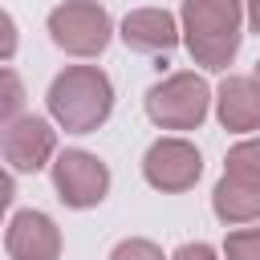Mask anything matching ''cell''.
<instances>
[{"label": "cell", "mask_w": 260, "mask_h": 260, "mask_svg": "<svg viewBox=\"0 0 260 260\" xmlns=\"http://www.w3.org/2000/svg\"><path fill=\"white\" fill-rule=\"evenodd\" d=\"M240 0H183V41L203 69H228L240 53Z\"/></svg>", "instance_id": "6da1fadb"}, {"label": "cell", "mask_w": 260, "mask_h": 260, "mask_svg": "<svg viewBox=\"0 0 260 260\" xmlns=\"http://www.w3.org/2000/svg\"><path fill=\"white\" fill-rule=\"evenodd\" d=\"M114 110V85L98 65H69L49 85V114L69 134L98 130Z\"/></svg>", "instance_id": "7a4b0ae2"}, {"label": "cell", "mask_w": 260, "mask_h": 260, "mask_svg": "<svg viewBox=\"0 0 260 260\" xmlns=\"http://www.w3.org/2000/svg\"><path fill=\"white\" fill-rule=\"evenodd\" d=\"M211 89L199 73H171L146 93V114L162 130H195L207 118Z\"/></svg>", "instance_id": "3957f363"}, {"label": "cell", "mask_w": 260, "mask_h": 260, "mask_svg": "<svg viewBox=\"0 0 260 260\" xmlns=\"http://www.w3.org/2000/svg\"><path fill=\"white\" fill-rule=\"evenodd\" d=\"M49 32H53V45L73 53V57H98L106 45H110V12L93 0H65L49 12Z\"/></svg>", "instance_id": "277c9868"}, {"label": "cell", "mask_w": 260, "mask_h": 260, "mask_svg": "<svg viewBox=\"0 0 260 260\" xmlns=\"http://www.w3.org/2000/svg\"><path fill=\"white\" fill-rule=\"evenodd\" d=\"M53 187L69 207H98L110 191V171L89 150H61L53 162Z\"/></svg>", "instance_id": "5b68a950"}, {"label": "cell", "mask_w": 260, "mask_h": 260, "mask_svg": "<svg viewBox=\"0 0 260 260\" xmlns=\"http://www.w3.org/2000/svg\"><path fill=\"white\" fill-rule=\"evenodd\" d=\"M142 175L154 191H187L203 175V158L187 138H158L142 158Z\"/></svg>", "instance_id": "8992f818"}, {"label": "cell", "mask_w": 260, "mask_h": 260, "mask_svg": "<svg viewBox=\"0 0 260 260\" xmlns=\"http://www.w3.org/2000/svg\"><path fill=\"white\" fill-rule=\"evenodd\" d=\"M0 146H4V162H8V171H12V175H28V171H41V167L53 158V150H57V134H53V126H49L45 118H37V114H20L16 122L4 126Z\"/></svg>", "instance_id": "52a82bcc"}, {"label": "cell", "mask_w": 260, "mask_h": 260, "mask_svg": "<svg viewBox=\"0 0 260 260\" xmlns=\"http://www.w3.org/2000/svg\"><path fill=\"white\" fill-rule=\"evenodd\" d=\"M4 248L12 260H57L61 232L45 211H16L4 232Z\"/></svg>", "instance_id": "ba28073f"}, {"label": "cell", "mask_w": 260, "mask_h": 260, "mask_svg": "<svg viewBox=\"0 0 260 260\" xmlns=\"http://www.w3.org/2000/svg\"><path fill=\"white\" fill-rule=\"evenodd\" d=\"M122 41L134 53H171L179 45V28L167 8H138L122 20Z\"/></svg>", "instance_id": "9c48e42d"}, {"label": "cell", "mask_w": 260, "mask_h": 260, "mask_svg": "<svg viewBox=\"0 0 260 260\" xmlns=\"http://www.w3.org/2000/svg\"><path fill=\"white\" fill-rule=\"evenodd\" d=\"M219 122L228 130H260V85L256 77H223L219 81Z\"/></svg>", "instance_id": "30bf717a"}, {"label": "cell", "mask_w": 260, "mask_h": 260, "mask_svg": "<svg viewBox=\"0 0 260 260\" xmlns=\"http://www.w3.org/2000/svg\"><path fill=\"white\" fill-rule=\"evenodd\" d=\"M211 207L223 223H252L260 219V183L223 171V179L211 191Z\"/></svg>", "instance_id": "8fae6325"}, {"label": "cell", "mask_w": 260, "mask_h": 260, "mask_svg": "<svg viewBox=\"0 0 260 260\" xmlns=\"http://www.w3.org/2000/svg\"><path fill=\"white\" fill-rule=\"evenodd\" d=\"M223 171H228V175H240V179L260 183V138H248V142L232 146V150H228V167H223Z\"/></svg>", "instance_id": "7c38bea8"}, {"label": "cell", "mask_w": 260, "mask_h": 260, "mask_svg": "<svg viewBox=\"0 0 260 260\" xmlns=\"http://www.w3.org/2000/svg\"><path fill=\"white\" fill-rule=\"evenodd\" d=\"M223 256H228V260H260V228L232 232V236L223 240Z\"/></svg>", "instance_id": "4fadbf2b"}, {"label": "cell", "mask_w": 260, "mask_h": 260, "mask_svg": "<svg viewBox=\"0 0 260 260\" xmlns=\"http://www.w3.org/2000/svg\"><path fill=\"white\" fill-rule=\"evenodd\" d=\"M20 106H24L20 77H16V69H4V98H0V118H4V126L20 118Z\"/></svg>", "instance_id": "5bb4252c"}, {"label": "cell", "mask_w": 260, "mask_h": 260, "mask_svg": "<svg viewBox=\"0 0 260 260\" xmlns=\"http://www.w3.org/2000/svg\"><path fill=\"white\" fill-rule=\"evenodd\" d=\"M110 260H162V248L150 240H122L110 252Z\"/></svg>", "instance_id": "9a60e30c"}, {"label": "cell", "mask_w": 260, "mask_h": 260, "mask_svg": "<svg viewBox=\"0 0 260 260\" xmlns=\"http://www.w3.org/2000/svg\"><path fill=\"white\" fill-rule=\"evenodd\" d=\"M171 260H219V256H215V248H211V244H183Z\"/></svg>", "instance_id": "2e32d148"}, {"label": "cell", "mask_w": 260, "mask_h": 260, "mask_svg": "<svg viewBox=\"0 0 260 260\" xmlns=\"http://www.w3.org/2000/svg\"><path fill=\"white\" fill-rule=\"evenodd\" d=\"M12 45H16V32H12V16H4V57H12Z\"/></svg>", "instance_id": "e0dca14e"}, {"label": "cell", "mask_w": 260, "mask_h": 260, "mask_svg": "<svg viewBox=\"0 0 260 260\" xmlns=\"http://www.w3.org/2000/svg\"><path fill=\"white\" fill-rule=\"evenodd\" d=\"M248 24L252 32H260V0H248Z\"/></svg>", "instance_id": "ac0fdd59"}, {"label": "cell", "mask_w": 260, "mask_h": 260, "mask_svg": "<svg viewBox=\"0 0 260 260\" xmlns=\"http://www.w3.org/2000/svg\"><path fill=\"white\" fill-rule=\"evenodd\" d=\"M252 77H256V85H260V61H256V73H252Z\"/></svg>", "instance_id": "d6986e66"}]
</instances>
